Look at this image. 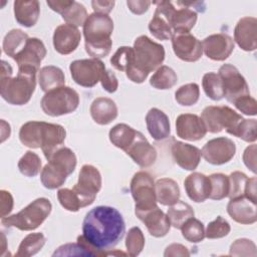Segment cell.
<instances>
[{
    "label": "cell",
    "mask_w": 257,
    "mask_h": 257,
    "mask_svg": "<svg viewBox=\"0 0 257 257\" xmlns=\"http://www.w3.org/2000/svg\"><path fill=\"white\" fill-rule=\"evenodd\" d=\"M236 153L235 143L225 137L216 138L207 142L201 151V156L212 165L220 166L230 162Z\"/></svg>",
    "instance_id": "5bb4252c"
},
{
    "label": "cell",
    "mask_w": 257,
    "mask_h": 257,
    "mask_svg": "<svg viewBox=\"0 0 257 257\" xmlns=\"http://www.w3.org/2000/svg\"><path fill=\"white\" fill-rule=\"evenodd\" d=\"M244 196L250 199L251 201H253L254 203H256L257 199H256V178L255 177L248 179Z\"/></svg>",
    "instance_id": "94428289"
},
{
    "label": "cell",
    "mask_w": 257,
    "mask_h": 257,
    "mask_svg": "<svg viewBox=\"0 0 257 257\" xmlns=\"http://www.w3.org/2000/svg\"><path fill=\"white\" fill-rule=\"evenodd\" d=\"M190 252L188 251L187 247L182 245V244H178V243H173L171 245H169L164 253V256L168 257V256H189Z\"/></svg>",
    "instance_id": "91938a15"
},
{
    "label": "cell",
    "mask_w": 257,
    "mask_h": 257,
    "mask_svg": "<svg viewBox=\"0 0 257 257\" xmlns=\"http://www.w3.org/2000/svg\"><path fill=\"white\" fill-rule=\"evenodd\" d=\"M210 183H211V192L209 198L212 200H222L228 197L229 194V177L222 174L216 173L209 176Z\"/></svg>",
    "instance_id": "ab89813d"
},
{
    "label": "cell",
    "mask_w": 257,
    "mask_h": 257,
    "mask_svg": "<svg viewBox=\"0 0 257 257\" xmlns=\"http://www.w3.org/2000/svg\"><path fill=\"white\" fill-rule=\"evenodd\" d=\"M201 118L207 132L217 134L225 130L232 135L243 117L227 105L206 106L201 114Z\"/></svg>",
    "instance_id": "9c48e42d"
},
{
    "label": "cell",
    "mask_w": 257,
    "mask_h": 257,
    "mask_svg": "<svg viewBox=\"0 0 257 257\" xmlns=\"http://www.w3.org/2000/svg\"><path fill=\"white\" fill-rule=\"evenodd\" d=\"M89 111L92 119L101 125L110 123L118 113L115 102L107 97L95 98L90 105Z\"/></svg>",
    "instance_id": "f1b7e54d"
},
{
    "label": "cell",
    "mask_w": 257,
    "mask_h": 257,
    "mask_svg": "<svg viewBox=\"0 0 257 257\" xmlns=\"http://www.w3.org/2000/svg\"><path fill=\"white\" fill-rule=\"evenodd\" d=\"M231 227L227 220L222 216H218L214 221L210 222L205 231V237L209 239H219L230 233Z\"/></svg>",
    "instance_id": "c3c4849f"
},
{
    "label": "cell",
    "mask_w": 257,
    "mask_h": 257,
    "mask_svg": "<svg viewBox=\"0 0 257 257\" xmlns=\"http://www.w3.org/2000/svg\"><path fill=\"white\" fill-rule=\"evenodd\" d=\"M57 199L60 205L67 211L77 212L80 208V201L72 189L62 188L57 192Z\"/></svg>",
    "instance_id": "681fc988"
},
{
    "label": "cell",
    "mask_w": 257,
    "mask_h": 257,
    "mask_svg": "<svg viewBox=\"0 0 257 257\" xmlns=\"http://www.w3.org/2000/svg\"><path fill=\"white\" fill-rule=\"evenodd\" d=\"M219 76L222 80L224 97L229 102H234L240 96L250 94L249 86L244 76L232 64L226 63L219 68Z\"/></svg>",
    "instance_id": "4fadbf2b"
},
{
    "label": "cell",
    "mask_w": 257,
    "mask_h": 257,
    "mask_svg": "<svg viewBox=\"0 0 257 257\" xmlns=\"http://www.w3.org/2000/svg\"><path fill=\"white\" fill-rule=\"evenodd\" d=\"M155 190L157 202L164 206H172L180 199V188L173 179H159L155 184Z\"/></svg>",
    "instance_id": "1f68e13d"
},
{
    "label": "cell",
    "mask_w": 257,
    "mask_h": 257,
    "mask_svg": "<svg viewBox=\"0 0 257 257\" xmlns=\"http://www.w3.org/2000/svg\"><path fill=\"white\" fill-rule=\"evenodd\" d=\"M113 21L106 14L92 13L83 24L85 51L92 58H102L111 50Z\"/></svg>",
    "instance_id": "5b68a950"
},
{
    "label": "cell",
    "mask_w": 257,
    "mask_h": 257,
    "mask_svg": "<svg viewBox=\"0 0 257 257\" xmlns=\"http://www.w3.org/2000/svg\"><path fill=\"white\" fill-rule=\"evenodd\" d=\"M104 63L96 58L74 60L69 65L71 77L75 83L83 87H92L105 71Z\"/></svg>",
    "instance_id": "7c38bea8"
},
{
    "label": "cell",
    "mask_w": 257,
    "mask_h": 257,
    "mask_svg": "<svg viewBox=\"0 0 257 257\" xmlns=\"http://www.w3.org/2000/svg\"><path fill=\"white\" fill-rule=\"evenodd\" d=\"M66 138L65 128L57 123L31 120L21 125L19 140L30 149L41 148L48 160L59 148Z\"/></svg>",
    "instance_id": "7a4b0ae2"
},
{
    "label": "cell",
    "mask_w": 257,
    "mask_h": 257,
    "mask_svg": "<svg viewBox=\"0 0 257 257\" xmlns=\"http://www.w3.org/2000/svg\"><path fill=\"white\" fill-rule=\"evenodd\" d=\"M178 81V76L173 68L161 65L150 79V84L157 89H170Z\"/></svg>",
    "instance_id": "8d00e7d4"
},
{
    "label": "cell",
    "mask_w": 257,
    "mask_h": 257,
    "mask_svg": "<svg viewBox=\"0 0 257 257\" xmlns=\"http://www.w3.org/2000/svg\"><path fill=\"white\" fill-rule=\"evenodd\" d=\"M80 39L81 34L77 27L69 24H61L54 30L53 46L59 54L67 55L77 48Z\"/></svg>",
    "instance_id": "44dd1931"
},
{
    "label": "cell",
    "mask_w": 257,
    "mask_h": 257,
    "mask_svg": "<svg viewBox=\"0 0 257 257\" xmlns=\"http://www.w3.org/2000/svg\"><path fill=\"white\" fill-rule=\"evenodd\" d=\"M179 8H175L171 17V26L174 33L190 32L197 22V13L187 6L185 2H177Z\"/></svg>",
    "instance_id": "4dcf8cb0"
},
{
    "label": "cell",
    "mask_w": 257,
    "mask_h": 257,
    "mask_svg": "<svg viewBox=\"0 0 257 257\" xmlns=\"http://www.w3.org/2000/svg\"><path fill=\"white\" fill-rule=\"evenodd\" d=\"M38 82L40 88L48 92L54 88L63 86L65 83V76L61 68L53 65H47L40 68L38 71Z\"/></svg>",
    "instance_id": "d6a6232c"
},
{
    "label": "cell",
    "mask_w": 257,
    "mask_h": 257,
    "mask_svg": "<svg viewBox=\"0 0 257 257\" xmlns=\"http://www.w3.org/2000/svg\"><path fill=\"white\" fill-rule=\"evenodd\" d=\"M46 242V238L42 233H30L20 243L17 257H29L38 253Z\"/></svg>",
    "instance_id": "74e56055"
},
{
    "label": "cell",
    "mask_w": 257,
    "mask_h": 257,
    "mask_svg": "<svg viewBox=\"0 0 257 257\" xmlns=\"http://www.w3.org/2000/svg\"><path fill=\"white\" fill-rule=\"evenodd\" d=\"M147 128L156 141L167 139L171 133V124L168 115L157 107L151 108L146 115Z\"/></svg>",
    "instance_id": "83f0119b"
},
{
    "label": "cell",
    "mask_w": 257,
    "mask_h": 257,
    "mask_svg": "<svg viewBox=\"0 0 257 257\" xmlns=\"http://www.w3.org/2000/svg\"><path fill=\"white\" fill-rule=\"evenodd\" d=\"M172 46L178 58L187 62L199 60L203 54L202 42L190 32H177L172 36Z\"/></svg>",
    "instance_id": "2e32d148"
},
{
    "label": "cell",
    "mask_w": 257,
    "mask_h": 257,
    "mask_svg": "<svg viewBox=\"0 0 257 257\" xmlns=\"http://www.w3.org/2000/svg\"><path fill=\"white\" fill-rule=\"evenodd\" d=\"M101 188V175L99 171L91 165H83L80 169L78 182L72 190L77 195L81 208L91 205Z\"/></svg>",
    "instance_id": "8fae6325"
},
{
    "label": "cell",
    "mask_w": 257,
    "mask_h": 257,
    "mask_svg": "<svg viewBox=\"0 0 257 257\" xmlns=\"http://www.w3.org/2000/svg\"><path fill=\"white\" fill-rule=\"evenodd\" d=\"M0 197H1V218H4L12 211L14 202H13L12 195L8 191L1 190Z\"/></svg>",
    "instance_id": "9f6ffc18"
},
{
    "label": "cell",
    "mask_w": 257,
    "mask_h": 257,
    "mask_svg": "<svg viewBox=\"0 0 257 257\" xmlns=\"http://www.w3.org/2000/svg\"><path fill=\"white\" fill-rule=\"evenodd\" d=\"M13 7L15 19L20 25L32 27L36 24L40 14V5L37 0H16Z\"/></svg>",
    "instance_id": "f546056e"
},
{
    "label": "cell",
    "mask_w": 257,
    "mask_h": 257,
    "mask_svg": "<svg viewBox=\"0 0 257 257\" xmlns=\"http://www.w3.org/2000/svg\"><path fill=\"white\" fill-rule=\"evenodd\" d=\"M45 56L46 48L44 43L40 39L32 37L27 40L23 49L16 54L13 59L16 61L18 68L26 67L38 70Z\"/></svg>",
    "instance_id": "d6986e66"
},
{
    "label": "cell",
    "mask_w": 257,
    "mask_h": 257,
    "mask_svg": "<svg viewBox=\"0 0 257 257\" xmlns=\"http://www.w3.org/2000/svg\"><path fill=\"white\" fill-rule=\"evenodd\" d=\"M234 40L226 33L212 34L202 42L203 51L206 56L215 61L227 59L234 50Z\"/></svg>",
    "instance_id": "ac0fdd59"
},
{
    "label": "cell",
    "mask_w": 257,
    "mask_h": 257,
    "mask_svg": "<svg viewBox=\"0 0 257 257\" xmlns=\"http://www.w3.org/2000/svg\"><path fill=\"white\" fill-rule=\"evenodd\" d=\"M183 237L191 243H199L205 238V229L203 223L192 217L188 219L181 227Z\"/></svg>",
    "instance_id": "60d3db41"
},
{
    "label": "cell",
    "mask_w": 257,
    "mask_h": 257,
    "mask_svg": "<svg viewBox=\"0 0 257 257\" xmlns=\"http://www.w3.org/2000/svg\"><path fill=\"white\" fill-rule=\"evenodd\" d=\"M256 125L257 121L256 119H242L236 128L234 130L232 136H235L237 138H240L241 140L247 142V143H254L257 139L256 136Z\"/></svg>",
    "instance_id": "bcb514c9"
},
{
    "label": "cell",
    "mask_w": 257,
    "mask_h": 257,
    "mask_svg": "<svg viewBox=\"0 0 257 257\" xmlns=\"http://www.w3.org/2000/svg\"><path fill=\"white\" fill-rule=\"evenodd\" d=\"M229 255L231 256H256V245L253 241L241 238L235 240L231 246Z\"/></svg>",
    "instance_id": "f907efd6"
},
{
    "label": "cell",
    "mask_w": 257,
    "mask_h": 257,
    "mask_svg": "<svg viewBox=\"0 0 257 257\" xmlns=\"http://www.w3.org/2000/svg\"><path fill=\"white\" fill-rule=\"evenodd\" d=\"M1 96L10 104H26L36 87V72L33 68H18V74L12 77V67L5 60L1 61Z\"/></svg>",
    "instance_id": "3957f363"
},
{
    "label": "cell",
    "mask_w": 257,
    "mask_h": 257,
    "mask_svg": "<svg viewBox=\"0 0 257 257\" xmlns=\"http://www.w3.org/2000/svg\"><path fill=\"white\" fill-rule=\"evenodd\" d=\"M125 154L142 168L151 167L157 160L156 149L148 142L141 132L138 133L134 143L125 151Z\"/></svg>",
    "instance_id": "603a6c76"
},
{
    "label": "cell",
    "mask_w": 257,
    "mask_h": 257,
    "mask_svg": "<svg viewBox=\"0 0 257 257\" xmlns=\"http://www.w3.org/2000/svg\"><path fill=\"white\" fill-rule=\"evenodd\" d=\"M229 177V194L228 197L230 199H235L238 197L244 196L246 184L248 181V177L239 171H235L230 174Z\"/></svg>",
    "instance_id": "7dc6e473"
},
{
    "label": "cell",
    "mask_w": 257,
    "mask_h": 257,
    "mask_svg": "<svg viewBox=\"0 0 257 257\" xmlns=\"http://www.w3.org/2000/svg\"><path fill=\"white\" fill-rule=\"evenodd\" d=\"M76 167V156L69 148H59L49 159L40 174L42 185L49 190L61 187Z\"/></svg>",
    "instance_id": "8992f818"
},
{
    "label": "cell",
    "mask_w": 257,
    "mask_h": 257,
    "mask_svg": "<svg viewBox=\"0 0 257 257\" xmlns=\"http://www.w3.org/2000/svg\"><path fill=\"white\" fill-rule=\"evenodd\" d=\"M82 236L95 249L108 255L122 239L125 224L121 214L109 206H97L91 209L82 222Z\"/></svg>",
    "instance_id": "6da1fadb"
},
{
    "label": "cell",
    "mask_w": 257,
    "mask_h": 257,
    "mask_svg": "<svg viewBox=\"0 0 257 257\" xmlns=\"http://www.w3.org/2000/svg\"><path fill=\"white\" fill-rule=\"evenodd\" d=\"M100 83H101L102 88L109 93L116 91V89L118 87V81H117L115 74L111 70H108V69H105V71L103 72V74L100 78Z\"/></svg>",
    "instance_id": "db71d44e"
},
{
    "label": "cell",
    "mask_w": 257,
    "mask_h": 257,
    "mask_svg": "<svg viewBox=\"0 0 257 257\" xmlns=\"http://www.w3.org/2000/svg\"><path fill=\"white\" fill-rule=\"evenodd\" d=\"M200 96V88L197 83H187L182 85L175 92L176 101L184 106H191L197 103Z\"/></svg>",
    "instance_id": "7bdbcfd3"
},
{
    "label": "cell",
    "mask_w": 257,
    "mask_h": 257,
    "mask_svg": "<svg viewBox=\"0 0 257 257\" xmlns=\"http://www.w3.org/2000/svg\"><path fill=\"white\" fill-rule=\"evenodd\" d=\"M131 194L135 200L136 215L157 207V197L153 177L144 171L136 173L131 181Z\"/></svg>",
    "instance_id": "30bf717a"
},
{
    "label": "cell",
    "mask_w": 257,
    "mask_h": 257,
    "mask_svg": "<svg viewBox=\"0 0 257 257\" xmlns=\"http://www.w3.org/2000/svg\"><path fill=\"white\" fill-rule=\"evenodd\" d=\"M51 209L52 205L47 198H38L20 212L2 218L1 223L5 227H14L21 231H32L44 222Z\"/></svg>",
    "instance_id": "52a82bcc"
},
{
    "label": "cell",
    "mask_w": 257,
    "mask_h": 257,
    "mask_svg": "<svg viewBox=\"0 0 257 257\" xmlns=\"http://www.w3.org/2000/svg\"><path fill=\"white\" fill-rule=\"evenodd\" d=\"M152 4L151 1H147V0H128L126 1V5L128 7V9L137 15H142L145 12L148 11L150 5Z\"/></svg>",
    "instance_id": "6f0895ef"
},
{
    "label": "cell",
    "mask_w": 257,
    "mask_h": 257,
    "mask_svg": "<svg viewBox=\"0 0 257 257\" xmlns=\"http://www.w3.org/2000/svg\"><path fill=\"white\" fill-rule=\"evenodd\" d=\"M134 60L125 70L126 77L135 82H144L149 73L158 69L165 59L164 46L147 35L139 36L134 42Z\"/></svg>",
    "instance_id": "277c9868"
},
{
    "label": "cell",
    "mask_w": 257,
    "mask_h": 257,
    "mask_svg": "<svg viewBox=\"0 0 257 257\" xmlns=\"http://www.w3.org/2000/svg\"><path fill=\"white\" fill-rule=\"evenodd\" d=\"M137 217L146 225L149 233L154 237H164L170 231V220L158 206L145 213L138 214Z\"/></svg>",
    "instance_id": "484cf974"
},
{
    "label": "cell",
    "mask_w": 257,
    "mask_h": 257,
    "mask_svg": "<svg viewBox=\"0 0 257 257\" xmlns=\"http://www.w3.org/2000/svg\"><path fill=\"white\" fill-rule=\"evenodd\" d=\"M243 162L248 169L254 174L256 173V145H251L246 148L243 154Z\"/></svg>",
    "instance_id": "11a10c76"
},
{
    "label": "cell",
    "mask_w": 257,
    "mask_h": 257,
    "mask_svg": "<svg viewBox=\"0 0 257 257\" xmlns=\"http://www.w3.org/2000/svg\"><path fill=\"white\" fill-rule=\"evenodd\" d=\"M145 236L139 227H133L128 230L125 237V247L127 255L138 256L144 249Z\"/></svg>",
    "instance_id": "ee69618b"
},
{
    "label": "cell",
    "mask_w": 257,
    "mask_h": 257,
    "mask_svg": "<svg viewBox=\"0 0 257 257\" xmlns=\"http://www.w3.org/2000/svg\"><path fill=\"white\" fill-rule=\"evenodd\" d=\"M157 5L155 14L149 23V30L159 40L171 39L174 32L171 26V17L175 10L173 2L158 1L154 2Z\"/></svg>",
    "instance_id": "9a60e30c"
},
{
    "label": "cell",
    "mask_w": 257,
    "mask_h": 257,
    "mask_svg": "<svg viewBox=\"0 0 257 257\" xmlns=\"http://www.w3.org/2000/svg\"><path fill=\"white\" fill-rule=\"evenodd\" d=\"M195 213L193 208L183 201H178L174 205H172L167 212V216L170 220L171 225L176 229H181L184 223L194 217Z\"/></svg>",
    "instance_id": "d590c367"
},
{
    "label": "cell",
    "mask_w": 257,
    "mask_h": 257,
    "mask_svg": "<svg viewBox=\"0 0 257 257\" xmlns=\"http://www.w3.org/2000/svg\"><path fill=\"white\" fill-rule=\"evenodd\" d=\"M184 187L188 197L196 203H202L210 196V179L204 174L197 172L190 174L184 181Z\"/></svg>",
    "instance_id": "4316f807"
},
{
    "label": "cell",
    "mask_w": 257,
    "mask_h": 257,
    "mask_svg": "<svg viewBox=\"0 0 257 257\" xmlns=\"http://www.w3.org/2000/svg\"><path fill=\"white\" fill-rule=\"evenodd\" d=\"M114 1H99V0H93L91 1V6L94 11V13H100V14H108L114 6Z\"/></svg>",
    "instance_id": "680465c9"
},
{
    "label": "cell",
    "mask_w": 257,
    "mask_h": 257,
    "mask_svg": "<svg viewBox=\"0 0 257 257\" xmlns=\"http://www.w3.org/2000/svg\"><path fill=\"white\" fill-rule=\"evenodd\" d=\"M29 39L28 35L20 29L10 30L3 39L2 48L6 55L14 58L23 47L25 46L27 40Z\"/></svg>",
    "instance_id": "e575fe53"
},
{
    "label": "cell",
    "mask_w": 257,
    "mask_h": 257,
    "mask_svg": "<svg viewBox=\"0 0 257 257\" xmlns=\"http://www.w3.org/2000/svg\"><path fill=\"white\" fill-rule=\"evenodd\" d=\"M233 103L239 111L246 115H256L257 113V102L250 94L240 96Z\"/></svg>",
    "instance_id": "f5cc1de1"
},
{
    "label": "cell",
    "mask_w": 257,
    "mask_h": 257,
    "mask_svg": "<svg viewBox=\"0 0 257 257\" xmlns=\"http://www.w3.org/2000/svg\"><path fill=\"white\" fill-rule=\"evenodd\" d=\"M47 5L51 10L59 13L66 24L74 27L83 26L88 17L85 7L74 0H48Z\"/></svg>",
    "instance_id": "e0dca14e"
},
{
    "label": "cell",
    "mask_w": 257,
    "mask_h": 257,
    "mask_svg": "<svg viewBox=\"0 0 257 257\" xmlns=\"http://www.w3.org/2000/svg\"><path fill=\"white\" fill-rule=\"evenodd\" d=\"M172 156L180 168L187 171H194L199 166L201 151L193 145L177 141L172 146Z\"/></svg>",
    "instance_id": "d4e9b609"
},
{
    "label": "cell",
    "mask_w": 257,
    "mask_h": 257,
    "mask_svg": "<svg viewBox=\"0 0 257 257\" xmlns=\"http://www.w3.org/2000/svg\"><path fill=\"white\" fill-rule=\"evenodd\" d=\"M176 132L178 137L191 142L199 141L207 134L202 118L193 113H183L177 117Z\"/></svg>",
    "instance_id": "ffe728a7"
},
{
    "label": "cell",
    "mask_w": 257,
    "mask_h": 257,
    "mask_svg": "<svg viewBox=\"0 0 257 257\" xmlns=\"http://www.w3.org/2000/svg\"><path fill=\"white\" fill-rule=\"evenodd\" d=\"M53 256H90L93 254L79 242L64 244L55 250Z\"/></svg>",
    "instance_id": "816d5d0a"
},
{
    "label": "cell",
    "mask_w": 257,
    "mask_h": 257,
    "mask_svg": "<svg viewBox=\"0 0 257 257\" xmlns=\"http://www.w3.org/2000/svg\"><path fill=\"white\" fill-rule=\"evenodd\" d=\"M227 212L234 221L240 224L249 225L257 220L256 203L245 196L230 199L227 205Z\"/></svg>",
    "instance_id": "cb8c5ba5"
},
{
    "label": "cell",
    "mask_w": 257,
    "mask_h": 257,
    "mask_svg": "<svg viewBox=\"0 0 257 257\" xmlns=\"http://www.w3.org/2000/svg\"><path fill=\"white\" fill-rule=\"evenodd\" d=\"M20 173L26 177H35L41 170V160L37 154L27 151L18 162Z\"/></svg>",
    "instance_id": "b9f144b4"
},
{
    "label": "cell",
    "mask_w": 257,
    "mask_h": 257,
    "mask_svg": "<svg viewBox=\"0 0 257 257\" xmlns=\"http://www.w3.org/2000/svg\"><path fill=\"white\" fill-rule=\"evenodd\" d=\"M134 60V49L130 46L118 47L110 58L111 65L119 71H124Z\"/></svg>",
    "instance_id": "f6af8a7d"
},
{
    "label": "cell",
    "mask_w": 257,
    "mask_h": 257,
    "mask_svg": "<svg viewBox=\"0 0 257 257\" xmlns=\"http://www.w3.org/2000/svg\"><path fill=\"white\" fill-rule=\"evenodd\" d=\"M40 104L45 114L60 116L71 113L77 108L79 95L73 88L63 85L46 92Z\"/></svg>",
    "instance_id": "ba28073f"
},
{
    "label": "cell",
    "mask_w": 257,
    "mask_h": 257,
    "mask_svg": "<svg viewBox=\"0 0 257 257\" xmlns=\"http://www.w3.org/2000/svg\"><path fill=\"white\" fill-rule=\"evenodd\" d=\"M202 86L206 95L213 100H221L224 97L222 80L219 74L215 72H207L202 79Z\"/></svg>",
    "instance_id": "f35d334b"
},
{
    "label": "cell",
    "mask_w": 257,
    "mask_h": 257,
    "mask_svg": "<svg viewBox=\"0 0 257 257\" xmlns=\"http://www.w3.org/2000/svg\"><path fill=\"white\" fill-rule=\"evenodd\" d=\"M138 133V131L126 123H117L110 128L108 137L114 147L125 152L134 143Z\"/></svg>",
    "instance_id": "836d02e7"
},
{
    "label": "cell",
    "mask_w": 257,
    "mask_h": 257,
    "mask_svg": "<svg viewBox=\"0 0 257 257\" xmlns=\"http://www.w3.org/2000/svg\"><path fill=\"white\" fill-rule=\"evenodd\" d=\"M234 40L245 51L257 48V19L246 16L241 18L234 29Z\"/></svg>",
    "instance_id": "7402d4cb"
}]
</instances>
